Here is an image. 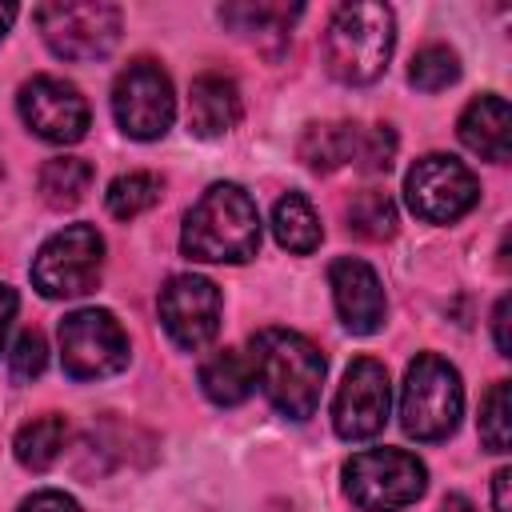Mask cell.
I'll return each instance as SVG.
<instances>
[{
  "mask_svg": "<svg viewBox=\"0 0 512 512\" xmlns=\"http://www.w3.org/2000/svg\"><path fill=\"white\" fill-rule=\"evenodd\" d=\"M248 364L252 380L280 416L308 420L316 412L328 364L308 336L292 328H260L248 344Z\"/></svg>",
  "mask_w": 512,
  "mask_h": 512,
  "instance_id": "cell-1",
  "label": "cell"
},
{
  "mask_svg": "<svg viewBox=\"0 0 512 512\" xmlns=\"http://www.w3.org/2000/svg\"><path fill=\"white\" fill-rule=\"evenodd\" d=\"M260 248V212L240 184H212L184 216L180 252L204 264H244Z\"/></svg>",
  "mask_w": 512,
  "mask_h": 512,
  "instance_id": "cell-2",
  "label": "cell"
},
{
  "mask_svg": "<svg viewBox=\"0 0 512 512\" xmlns=\"http://www.w3.org/2000/svg\"><path fill=\"white\" fill-rule=\"evenodd\" d=\"M396 48V16L388 4H340L324 32V64L340 84H372Z\"/></svg>",
  "mask_w": 512,
  "mask_h": 512,
  "instance_id": "cell-3",
  "label": "cell"
},
{
  "mask_svg": "<svg viewBox=\"0 0 512 512\" xmlns=\"http://www.w3.org/2000/svg\"><path fill=\"white\" fill-rule=\"evenodd\" d=\"M464 412V384L460 372L432 352H420L408 372H404V388H400V424L412 440H444L456 432Z\"/></svg>",
  "mask_w": 512,
  "mask_h": 512,
  "instance_id": "cell-4",
  "label": "cell"
},
{
  "mask_svg": "<svg viewBox=\"0 0 512 512\" xmlns=\"http://www.w3.org/2000/svg\"><path fill=\"white\" fill-rule=\"evenodd\" d=\"M428 468L400 448H368L344 464V492L364 512H396L424 496Z\"/></svg>",
  "mask_w": 512,
  "mask_h": 512,
  "instance_id": "cell-5",
  "label": "cell"
},
{
  "mask_svg": "<svg viewBox=\"0 0 512 512\" xmlns=\"http://www.w3.org/2000/svg\"><path fill=\"white\" fill-rule=\"evenodd\" d=\"M32 20L60 60H100L120 40V8L108 0H48Z\"/></svg>",
  "mask_w": 512,
  "mask_h": 512,
  "instance_id": "cell-6",
  "label": "cell"
},
{
  "mask_svg": "<svg viewBox=\"0 0 512 512\" xmlns=\"http://www.w3.org/2000/svg\"><path fill=\"white\" fill-rule=\"evenodd\" d=\"M104 268V240L92 224H68L48 236L32 260V284L48 300H72L96 288Z\"/></svg>",
  "mask_w": 512,
  "mask_h": 512,
  "instance_id": "cell-7",
  "label": "cell"
},
{
  "mask_svg": "<svg viewBox=\"0 0 512 512\" xmlns=\"http://www.w3.org/2000/svg\"><path fill=\"white\" fill-rule=\"evenodd\" d=\"M60 360L72 380H104L128 364V336L108 308H80L60 320Z\"/></svg>",
  "mask_w": 512,
  "mask_h": 512,
  "instance_id": "cell-8",
  "label": "cell"
},
{
  "mask_svg": "<svg viewBox=\"0 0 512 512\" xmlns=\"http://www.w3.org/2000/svg\"><path fill=\"white\" fill-rule=\"evenodd\" d=\"M112 116L132 140H160L176 116V92L160 64L132 60L112 84Z\"/></svg>",
  "mask_w": 512,
  "mask_h": 512,
  "instance_id": "cell-9",
  "label": "cell"
},
{
  "mask_svg": "<svg viewBox=\"0 0 512 512\" xmlns=\"http://www.w3.org/2000/svg\"><path fill=\"white\" fill-rule=\"evenodd\" d=\"M404 200H408V208L420 220H428V224H452V220H460L464 212L476 208L480 184L468 172V164H460L456 156L428 152V156H420L408 168V176H404Z\"/></svg>",
  "mask_w": 512,
  "mask_h": 512,
  "instance_id": "cell-10",
  "label": "cell"
},
{
  "mask_svg": "<svg viewBox=\"0 0 512 512\" xmlns=\"http://www.w3.org/2000/svg\"><path fill=\"white\" fill-rule=\"evenodd\" d=\"M220 288L204 276H172L160 288V324L168 340L184 352H200L220 332Z\"/></svg>",
  "mask_w": 512,
  "mask_h": 512,
  "instance_id": "cell-11",
  "label": "cell"
},
{
  "mask_svg": "<svg viewBox=\"0 0 512 512\" xmlns=\"http://www.w3.org/2000/svg\"><path fill=\"white\" fill-rule=\"evenodd\" d=\"M388 404H392V384L388 368L372 356H360L348 364L336 400H332V424L336 436L344 440H372L388 424Z\"/></svg>",
  "mask_w": 512,
  "mask_h": 512,
  "instance_id": "cell-12",
  "label": "cell"
},
{
  "mask_svg": "<svg viewBox=\"0 0 512 512\" xmlns=\"http://www.w3.org/2000/svg\"><path fill=\"white\" fill-rule=\"evenodd\" d=\"M20 120L48 144H76L88 132V100L60 76H32L16 96Z\"/></svg>",
  "mask_w": 512,
  "mask_h": 512,
  "instance_id": "cell-13",
  "label": "cell"
},
{
  "mask_svg": "<svg viewBox=\"0 0 512 512\" xmlns=\"http://www.w3.org/2000/svg\"><path fill=\"white\" fill-rule=\"evenodd\" d=\"M328 284H332V300H336V312L348 332L372 336L384 324L388 304H384V288H380V276L372 264H364L356 256H340L328 268Z\"/></svg>",
  "mask_w": 512,
  "mask_h": 512,
  "instance_id": "cell-14",
  "label": "cell"
},
{
  "mask_svg": "<svg viewBox=\"0 0 512 512\" xmlns=\"http://www.w3.org/2000/svg\"><path fill=\"white\" fill-rule=\"evenodd\" d=\"M244 116V100H240V88L236 80L220 76V72H204L192 80V92H188V128L192 136L200 140H216L224 132H232Z\"/></svg>",
  "mask_w": 512,
  "mask_h": 512,
  "instance_id": "cell-15",
  "label": "cell"
},
{
  "mask_svg": "<svg viewBox=\"0 0 512 512\" xmlns=\"http://www.w3.org/2000/svg\"><path fill=\"white\" fill-rule=\"evenodd\" d=\"M460 140L468 152L492 164H508L512 156V116L504 96H476L460 116Z\"/></svg>",
  "mask_w": 512,
  "mask_h": 512,
  "instance_id": "cell-16",
  "label": "cell"
},
{
  "mask_svg": "<svg viewBox=\"0 0 512 512\" xmlns=\"http://www.w3.org/2000/svg\"><path fill=\"white\" fill-rule=\"evenodd\" d=\"M252 364H248V356H240V352H232V348H224V352H216V356H208L204 364H200V388H204V396L212 400V404H220V408H232V404H244L248 396H252Z\"/></svg>",
  "mask_w": 512,
  "mask_h": 512,
  "instance_id": "cell-17",
  "label": "cell"
},
{
  "mask_svg": "<svg viewBox=\"0 0 512 512\" xmlns=\"http://www.w3.org/2000/svg\"><path fill=\"white\" fill-rule=\"evenodd\" d=\"M360 128L356 124H308L300 136V160L312 172H336L340 164L356 160Z\"/></svg>",
  "mask_w": 512,
  "mask_h": 512,
  "instance_id": "cell-18",
  "label": "cell"
},
{
  "mask_svg": "<svg viewBox=\"0 0 512 512\" xmlns=\"http://www.w3.org/2000/svg\"><path fill=\"white\" fill-rule=\"evenodd\" d=\"M272 232H276L280 248H288L296 256L316 252L320 248V236H324L320 232V220H316V212H312V204H308L304 192H284L276 200V208H272Z\"/></svg>",
  "mask_w": 512,
  "mask_h": 512,
  "instance_id": "cell-19",
  "label": "cell"
},
{
  "mask_svg": "<svg viewBox=\"0 0 512 512\" xmlns=\"http://www.w3.org/2000/svg\"><path fill=\"white\" fill-rule=\"evenodd\" d=\"M64 440H68V420L56 416V412H48V416L28 420V424L16 432L12 452H16V460H20L28 472H44V468H52V464L60 460Z\"/></svg>",
  "mask_w": 512,
  "mask_h": 512,
  "instance_id": "cell-20",
  "label": "cell"
},
{
  "mask_svg": "<svg viewBox=\"0 0 512 512\" xmlns=\"http://www.w3.org/2000/svg\"><path fill=\"white\" fill-rule=\"evenodd\" d=\"M92 188V164L80 156H56L40 168V200L56 212L76 208Z\"/></svg>",
  "mask_w": 512,
  "mask_h": 512,
  "instance_id": "cell-21",
  "label": "cell"
},
{
  "mask_svg": "<svg viewBox=\"0 0 512 512\" xmlns=\"http://www.w3.org/2000/svg\"><path fill=\"white\" fill-rule=\"evenodd\" d=\"M160 176L156 172H124V176H116L112 184H108V192H104V204H108V212L116 216V220H132V216H140V212H148L156 200H160Z\"/></svg>",
  "mask_w": 512,
  "mask_h": 512,
  "instance_id": "cell-22",
  "label": "cell"
},
{
  "mask_svg": "<svg viewBox=\"0 0 512 512\" xmlns=\"http://www.w3.org/2000/svg\"><path fill=\"white\" fill-rule=\"evenodd\" d=\"M348 232H356L360 240H388L396 232V204L376 188L360 192L348 204Z\"/></svg>",
  "mask_w": 512,
  "mask_h": 512,
  "instance_id": "cell-23",
  "label": "cell"
},
{
  "mask_svg": "<svg viewBox=\"0 0 512 512\" xmlns=\"http://www.w3.org/2000/svg\"><path fill=\"white\" fill-rule=\"evenodd\" d=\"M300 16V4H228L220 8V20L232 24L236 32H288V24Z\"/></svg>",
  "mask_w": 512,
  "mask_h": 512,
  "instance_id": "cell-24",
  "label": "cell"
},
{
  "mask_svg": "<svg viewBox=\"0 0 512 512\" xmlns=\"http://www.w3.org/2000/svg\"><path fill=\"white\" fill-rule=\"evenodd\" d=\"M408 80H412V88H420V92H440V88H448V84L460 80V60H456L452 48L428 44V48H420V52L412 56Z\"/></svg>",
  "mask_w": 512,
  "mask_h": 512,
  "instance_id": "cell-25",
  "label": "cell"
},
{
  "mask_svg": "<svg viewBox=\"0 0 512 512\" xmlns=\"http://www.w3.org/2000/svg\"><path fill=\"white\" fill-rule=\"evenodd\" d=\"M480 440L488 452H508L512 444V400H508V380L492 384L484 404H480Z\"/></svg>",
  "mask_w": 512,
  "mask_h": 512,
  "instance_id": "cell-26",
  "label": "cell"
},
{
  "mask_svg": "<svg viewBox=\"0 0 512 512\" xmlns=\"http://www.w3.org/2000/svg\"><path fill=\"white\" fill-rule=\"evenodd\" d=\"M392 156H396V132L388 124H376V128L360 132L356 160H360L364 172H388L392 168Z\"/></svg>",
  "mask_w": 512,
  "mask_h": 512,
  "instance_id": "cell-27",
  "label": "cell"
},
{
  "mask_svg": "<svg viewBox=\"0 0 512 512\" xmlns=\"http://www.w3.org/2000/svg\"><path fill=\"white\" fill-rule=\"evenodd\" d=\"M44 364H48V344H44V336L32 332V328L20 332L16 344H12V352H8L12 376H16V380H36V376L44 372Z\"/></svg>",
  "mask_w": 512,
  "mask_h": 512,
  "instance_id": "cell-28",
  "label": "cell"
},
{
  "mask_svg": "<svg viewBox=\"0 0 512 512\" xmlns=\"http://www.w3.org/2000/svg\"><path fill=\"white\" fill-rule=\"evenodd\" d=\"M16 512H80V504H76L68 492L48 488V492H32Z\"/></svg>",
  "mask_w": 512,
  "mask_h": 512,
  "instance_id": "cell-29",
  "label": "cell"
},
{
  "mask_svg": "<svg viewBox=\"0 0 512 512\" xmlns=\"http://www.w3.org/2000/svg\"><path fill=\"white\" fill-rule=\"evenodd\" d=\"M508 312H512V300L500 296L496 308H492V336H496V352L500 356H512V340H508Z\"/></svg>",
  "mask_w": 512,
  "mask_h": 512,
  "instance_id": "cell-30",
  "label": "cell"
},
{
  "mask_svg": "<svg viewBox=\"0 0 512 512\" xmlns=\"http://www.w3.org/2000/svg\"><path fill=\"white\" fill-rule=\"evenodd\" d=\"M16 308H20V296H16V288L0 284V352H4L8 328H12V320H16Z\"/></svg>",
  "mask_w": 512,
  "mask_h": 512,
  "instance_id": "cell-31",
  "label": "cell"
},
{
  "mask_svg": "<svg viewBox=\"0 0 512 512\" xmlns=\"http://www.w3.org/2000/svg\"><path fill=\"white\" fill-rule=\"evenodd\" d=\"M508 484H512V472L500 468V472L492 476V504H496V512H512V504H508Z\"/></svg>",
  "mask_w": 512,
  "mask_h": 512,
  "instance_id": "cell-32",
  "label": "cell"
},
{
  "mask_svg": "<svg viewBox=\"0 0 512 512\" xmlns=\"http://www.w3.org/2000/svg\"><path fill=\"white\" fill-rule=\"evenodd\" d=\"M440 512H476V504H472L468 496H460V492H452V496H444V504H440Z\"/></svg>",
  "mask_w": 512,
  "mask_h": 512,
  "instance_id": "cell-33",
  "label": "cell"
},
{
  "mask_svg": "<svg viewBox=\"0 0 512 512\" xmlns=\"http://www.w3.org/2000/svg\"><path fill=\"white\" fill-rule=\"evenodd\" d=\"M12 20H16V4H0V40H4V32L12 28Z\"/></svg>",
  "mask_w": 512,
  "mask_h": 512,
  "instance_id": "cell-34",
  "label": "cell"
}]
</instances>
